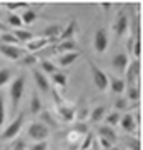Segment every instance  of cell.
<instances>
[{"label":"cell","instance_id":"cell-1","mask_svg":"<svg viewBox=\"0 0 143 150\" xmlns=\"http://www.w3.org/2000/svg\"><path fill=\"white\" fill-rule=\"evenodd\" d=\"M50 92L53 93V100H55V105H57V108H55V113H57V115H55V117L60 118L62 122H75V117H77V105L65 102L55 87H53V90H50Z\"/></svg>","mask_w":143,"mask_h":150},{"label":"cell","instance_id":"cell-2","mask_svg":"<svg viewBox=\"0 0 143 150\" xmlns=\"http://www.w3.org/2000/svg\"><path fill=\"white\" fill-rule=\"evenodd\" d=\"M23 122H25V115H23L22 112H18L17 113V117L7 125V129L4 130V134L0 135V140H2V142L15 140L17 137L20 135V130H22V127H23Z\"/></svg>","mask_w":143,"mask_h":150},{"label":"cell","instance_id":"cell-3","mask_svg":"<svg viewBox=\"0 0 143 150\" xmlns=\"http://www.w3.org/2000/svg\"><path fill=\"white\" fill-rule=\"evenodd\" d=\"M23 90H25V75H18L10 85V100H12V110L17 113V108L20 105V100L23 97Z\"/></svg>","mask_w":143,"mask_h":150},{"label":"cell","instance_id":"cell-4","mask_svg":"<svg viewBox=\"0 0 143 150\" xmlns=\"http://www.w3.org/2000/svg\"><path fill=\"white\" fill-rule=\"evenodd\" d=\"M88 65H90L92 77H93V83H95L97 90L106 92L108 90V75H106L105 72H103V70L93 62V60H88Z\"/></svg>","mask_w":143,"mask_h":150},{"label":"cell","instance_id":"cell-5","mask_svg":"<svg viewBox=\"0 0 143 150\" xmlns=\"http://www.w3.org/2000/svg\"><path fill=\"white\" fill-rule=\"evenodd\" d=\"M27 135L33 142H47V139L50 137V129H47L42 122H33L27 130Z\"/></svg>","mask_w":143,"mask_h":150},{"label":"cell","instance_id":"cell-6","mask_svg":"<svg viewBox=\"0 0 143 150\" xmlns=\"http://www.w3.org/2000/svg\"><path fill=\"white\" fill-rule=\"evenodd\" d=\"M108 45H110V38H108L106 28L98 27L95 30V35H93V50H95L98 55H101V54L106 52Z\"/></svg>","mask_w":143,"mask_h":150},{"label":"cell","instance_id":"cell-7","mask_svg":"<svg viewBox=\"0 0 143 150\" xmlns=\"http://www.w3.org/2000/svg\"><path fill=\"white\" fill-rule=\"evenodd\" d=\"M140 70H142V65H140V60L133 59L130 64H128L127 70H125V83L127 87H133L138 85V80H140Z\"/></svg>","mask_w":143,"mask_h":150},{"label":"cell","instance_id":"cell-8","mask_svg":"<svg viewBox=\"0 0 143 150\" xmlns=\"http://www.w3.org/2000/svg\"><path fill=\"white\" fill-rule=\"evenodd\" d=\"M0 54L8 60L18 62L23 55H27V52H25V48L18 47V45H4V43H0Z\"/></svg>","mask_w":143,"mask_h":150},{"label":"cell","instance_id":"cell-9","mask_svg":"<svg viewBox=\"0 0 143 150\" xmlns=\"http://www.w3.org/2000/svg\"><path fill=\"white\" fill-rule=\"evenodd\" d=\"M53 55H63V54H70V52H78V47L75 40H63V42L53 43L52 45Z\"/></svg>","mask_w":143,"mask_h":150},{"label":"cell","instance_id":"cell-10","mask_svg":"<svg viewBox=\"0 0 143 150\" xmlns=\"http://www.w3.org/2000/svg\"><path fill=\"white\" fill-rule=\"evenodd\" d=\"M48 45H50V42H48L47 38H43V37H33L30 42L25 43V52H27V54H37V52L43 50V48L48 47Z\"/></svg>","mask_w":143,"mask_h":150},{"label":"cell","instance_id":"cell-11","mask_svg":"<svg viewBox=\"0 0 143 150\" xmlns=\"http://www.w3.org/2000/svg\"><path fill=\"white\" fill-rule=\"evenodd\" d=\"M128 64H130V60H128V54H125V52L117 54L115 57H113V60H111V67L115 69V72H117L118 75L125 74V70H127Z\"/></svg>","mask_w":143,"mask_h":150},{"label":"cell","instance_id":"cell-12","mask_svg":"<svg viewBox=\"0 0 143 150\" xmlns=\"http://www.w3.org/2000/svg\"><path fill=\"white\" fill-rule=\"evenodd\" d=\"M128 17L125 12H118L117 15V20H115V23H113V30H115V35L117 37H123L125 33H127L128 30Z\"/></svg>","mask_w":143,"mask_h":150},{"label":"cell","instance_id":"cell-13","mask_svg":"<svg viewBox=\"0 0 143 150\" xmlns=\"http://www.w3.org/2000/svg\"><path fill=\"white\" fill-rule=\"evenodd\" d=\"M38 115H40V120H38V122H42L47 129H53V130L58 129V122H57V117H55V113H53V112L43 108Z\"/></svg>","mask_w":143,"mask_h":150},{"label":"cell","instance_id":"cell-14","mask_svg":"<svg viewBox=\"0 0 143 150\" xmlns=\"http://www.w3.org/2000/svg\"><path fill=\"white\" fill-rule=\"evenodd\" d=\"M87 134H82L80 130H77L73 127V129H70V132L67 134V144H68L70 150H77V147H80V144H82V140H83V137Z\"/></svg>","mask_w":143,"mask_h":150},{"label":"cell","instance_id":"cell-15","mask_svg":"<svg viewBox=\"0 0 143 150\" xmlns=\"http://www.w3.org/2000/svg\"><path fill=\"white\" fill-rule=\"evenodd\" d=\"M33 80H35V83H37L38 90L43 92V93H50V82H48V79L45 77V74H42L38 69L33 70Z\"/></svg>","mask_w":143,"mask_h":150},{"label":"cell","instance_id":"cell-16","mask_svg":"<svg viewBox=\"0 0 143 150\" xmlns=\"http://www.w3.org/2000/svg\"><path fill=\"white\" fill-rule=\"evenodd\" d=\"M108 87H110L111 93H117V95H120V93H123V92H125L127 83H125V80H123L122 77L108 75Z\"/></svg>","mask_w":143,"mask_h":150},{"label":"cell","instance_id":"cell-17","mask_svg":"<svg viewBox=\"0 0 143 150\" xmlns=\"http://www.w3.org/2000/svg\"><path fill=\"white\" fill-rule=\"evenodd\" d=\"M80 55H82V54H80V50H78V52H70V54L58 55V59H57V64H55V65H58V67H70L75 60H78Z\"/></svg>","mask_w":143,"mask_h":150},{"label":"cell","instance_id":"cell-18","mask_svg":"<svg viewBox=\"0 0 143 150\" xmlns=\"http://www.w3.org/2000/svg\"><path fill=\"white\" fill-rule=\"evenodd\" d=\"M118 125H120L125 132H128V134H133V132L137 130V123H135V118H133L132 113H125V115L120 118V123H118Z\"/></svg>","mask_w":143,"mask_h":150},{"label":"cell","instance_id":"cell-19","mask_svg":"<svg viewBox=\"0 0 143 150\" xmlns=\"http://www.w3.org/2000/svg\"><path fill=\"white\" fill-rule=\"evenodd\" d=\"M75 32H77V22L72 20L67 27L62 28V33H60V37H58V42H63V40H73Z\"/></svg>","mask_w":143,"mask_h":150},{"label":"cell","instance_id":"cell-20","mask_svg":"<svg viewBox=\"0 0 143 150\" xmlns=\"http://www.w3.org/2000/svg\"><path fill=\"white\" fill-rule=\"evenodd\" d=\"M98 137L110 140L111 144H115V142H117V139H118L117 132L111 129V127H108V125H101V127H98Z\"/></svg>","mask_w":143,"mask_h":150},{"label":"cell","instance_id":"cell-21","mask_svg":"<svg viewBox=\"0 0 143 150\" xmlns=\"http://www.w3.org/2000/svg\"><path fill=\"white\" fill-rule=\"evenodd\" d=\"M18 15H20V20H22V23H23V25H32L33 22L37 20L38 13L33 10L32 7H28L27 10H23L22 13H18Z\"/></svg>","mask_w":143,"mask_h":150},{"label":"cell","instance_id":"cell-22","mask_svg":"<svg viewBox=\"0 0 143 150\" xmlns=\"http://www.w3.org/2000/svg\"><path fill=\"white\" fill-rule=\"evenodd\" d=\"M105 113H106V107H103V105H98V107L92 108V112L88 113V120H90L92 123L101 122V120L105 118Z\"/></svg>","mask_w":143,"mask_h":150},{"label":"cell","instance_id":"cell-23","mask_svg":"<svg viewBox=\"0 0 143 150\" xmlns=\"http://www.w3.org/2000/svg\"><path fill=\"white\" fill-rule=\"evenodd\" d=\"M30 113H33V115H38V113L43 110V103L42 100H40V95H38L37 92H33L32 93V98H30Z\"/></svg>","mask_w":143,"mask_h":150},{"label":"cell","instance_id":"cell-24","mask_svg":"<svg viewBox=\"0 0 143 150\" xmlns=\"http://www.w3.org/2000/svg\"><path fill=\"white\" fill-rule=\"evenodd\" d=\"M12 33L15 35V38L18 40V43H27V42H30V40L33 38V33L30 32V30H25V28H15Z\"/></svg>","mask_w":143,"mask_h":150},{"label":"cell","instance_id":"cell-25","mask_svg":"<svg viewBox=\"0 0 143 150\" xmlns=\"http://www.w3.org/2000/svg\"><path fill=\"white\" fill-rule=\"evenodd\" d=\"M67 80H68L67 74L60 72V70L57 74L52 75V82H53V85H55V88H65V87H67Z\"/></svg>","mask_w":143,"mask_h":150},{"label":"cell","instance_id":"cell-26","mask_svg":"<svg viewBox=\"0 0 143 150\" xmlns=\"http://www.w3.org/2000/svg\"><path fill=\"white\" fill-rule=\"evenodd\" d=\"M38 64H40V72L42 74H57L58 72V69H57V65H55V62H52V60H38Z\"/></svg>","mask_w":143,"mask_h":150},{"label":"cell","instance_id":"cell-27","mask_svg":"<svg viewBox=\"0 0 143 150\" xmlns=\"http://www.w3.org/2000/svg\"><path fill=\"white\" fill-rule=\"evenodd\" d=\"M120 118H122V113L120 112H111V113H108V115H105V125H108V127H115V125H118L120 123Z\"/></svg>","mask_w":143,"mask_h":150},{"label":"cell","instance_id":"cell-28","mask_svg":"<svg viewBox=\"0 0 143 150\" xmlns=\"http://www.w3.org/2000/svg\"><path fill=\"white\" fill-rule=\"evenodd\" d=\"M125 92H127V100H132V102H138L140 100V88H138V85L127 87Z\"/></svg>","mask_w":143,"mask_h":150},{"label":"cell","instance_id":"cell-29","mask_svg":"<svg viewBox=\"0 0 143 150\" xmlns=\"http://www.w3.org/2000/svg\"><path fill=\"white\" fill-rule=\"evenodd\" d=\"M28 7H30L28 4H5L2 5V8L8 10L10 13H18V10H27Z\"/></svg>","mask_w":143,"mask_h":150},{"label":"cell","instance_id":"cell-30","mask_svg":"<svg viewBox=\"0 0 143 150\" xmlns=\"http://www.w3.org/2000/svg\"><path fill=\"white\" fill-rule=\"evenodd\" d=\"M7 23H8L10 27H13V28H22L23 27V23H22L18 13H8V17H7Z\"/></svg>","mask_w":143,"mask_h":150},{"label":"cell","instance_id":"cell-31","mask_svg":"<svg viewBox=\"0 0 143 150\" xmlns=\"http://www.w3.org/2000/svg\"><path fill=\"white\" fill-rule=\"evenodd\" d=\"M0 40L4 42V45H18V40L15 38V35L12 32L0 33Z\"/></svg>","mask_w":143,"mask_h":150},{"label":"cell","instance_id":"cell-32","mask_svg":"<svg viewBox=\"0 0 143 150\" xmlns=\"http://www.w3.org/2000/svg\"><path fill=\"white\" fill-rule=\"evenodd\" d=\"M12 75H13V74H12V70H10V69H7V67L0 69V87L7 85V83L10 82Z\"/></svg>","mask_w":143,"mask_h":150},{"label":"cell","instance_id":"cell-33","mask_svg":"<svg viewBox=\"0 0 143 150\" xmlns=\"http://www.w3.org/2000/svg\"><path fill=\"white\" fill-rule=\"evenodd\" d=\"M22 65H25V67H30V65H35L38 62V59H37V55L35 54H27V55H23L20 60H18Z\"/></svg>","mask_w":143,"mask_h":150},{"label":"cell","instance_id":"cell-34","mask_svg":"<svg viewBox=\"0 0 143 150\" xmlns=\"http://www.w3.org/2000/svg\"><path fill=\"white\" fill-rule=\"evenodd\" d=\"M132 55L135 57V60H140V57H142V42H140V37H137L135 38V42H133Z\"/></svg>","mask_w":143,"mask_h":150},{"label":"cell","instance_id":"cell-35","mask_svg":"<svg viewBox=\"0 0 143 150\" xmlns=\"http://www.w3.org/2000/svg\"><path fill=\"white\" fill-rule=\"evenodd\" d=\"M92 142H93V134H90V132H88V134L85 135V140H82V144H80L78 149L80 150H88L92 147Z\"/></svg>","mask_w":143,"mask_h":150},{"label":"cell","instance_id":"cell-36","mask_svg":"<svg viewBox=\"0 0 143 150\" xmlns=\"http://www.w3.org/2000/svg\"><path fill=\"white\" fill-rule=\"evenodd\" d=\"M7 118V112H5V102H4V95H0V129L4 127V122Z\"/></svg>","mask_w":143,"mask_h":150},{"label":"cell","instance_id":"cell-37","mask_svg":"<svg viewBox=\"0 0 143 150\" xmlns=\"http://www.w3.org/2000/svg\"><path fill=\"white\" fill-rule=\"evenodd\" d=\"M115 108H117V112L127 110V108H128V100H127V98H123V97H120L117 102H115Z\"/></svg>","mask_w":143,"mask_h":150},{"label":"cell","instance_id":"cell-38","mask_svg":"<svg viewBox=\"0 0 143 150\" xmlns=\"http://www.w3.org/2000/svg\"><path fill=\"white\" fill-rule=\"evenodd\" d=\"M127 145H128V149L130 150H140V140L137 139V137H130V139L127 140Z\"/></svg>","mask_w":143,"mask_h":150},{"label":"cell","instance_id":"cell-39","mask_svg":"<svg viewBox=\"0 0 143 150\" xmlns=\"http://www.w3.org/2000/svg\"><path fill=\"white\" fill-rule=\"evenodd\" d=\"M47 149H48L47 142H35L30 147H27V150H47Z\"/></svg>","mask_w":143,"mask_h":150},{"label":"cell","instance_id":"cell-40","mask_svg":"<svg viewBox=\"0 0 143 150\" xmlns=\"http://www.w3.org/2000/svg\"><path fill=\"white\" fill-rule=\"evenodd\" d=\"M10 150H27V145H25V142H23L22 139L17 137L15 142H13V145L10 147Z\"/></svg>","mask_w":143,"mask_h":150},{"label":"cell","instance_id":"cell-41","mask_svg":"<svg viewBox=\"0 0 143 150\" xmlns=\"http://www.w3.org/2000/svg\"><path fill=\"white\" fill-rule=\"evenodd\" d=\"M103 147L105 150H108V149H111L113 147V144H111L110 140H106V139H101V137H98V147Z\"/></svg>","mask_w":143,"mask_h":150},{"label":"cell","instance_id":"cell-42","mask_svg":"<svg viewBox=\"0 0 143 150\" xmlns=\"http://www.w3.org/2000/svg\"><path fill=\"white\" fill-rule=\"evenodd\" d=\"M101 8H103V10H110L111 5H108V4H103V5H101Z\"/></svg>","mask_w":143,"mask_h":150},{"label":"cell","instance_id":"cell-43","mask_svg":"<svg viewBox=\"0 0 143 150\" xmlns=\"http://www.w3.org/2000/svg\"><path fill=\"white\" fill-rule=\"evenodd\" d=\"M108 150H120L118 147H111V149H108Z\"/></svg>","mask_w":143,"mask_h":150},{"label":"cell","instance_id":"cell-44","mask_svg":"<svg viewBox=\"0 0 143 150\" xmlns=\"http://www.w3.org/2000/svg\"><path fill=\"white\" fill-rule=\"evenodd\" d=\"M2 150H10V147H2Z\"/></svg>","mask_w":143,"mask_h":150},{"label":"cell","instance_id":"cell-45","mask_svg":"<svg viewBox=\"0 0 143 150\" xmlns=\"http://www.w3.org/2000/svg\"><path fill=\"white\" fill-rule=\"evenodd\" d=\"M0 33H2V30H0Z\"/></svg>","mask_w":143,"mask_h":150},{"label":"cell","instance_id":"cell-46","mask_svg":"<svg viewBox=\"0 0 143 150\" xmlns=\"http://www.w3.org/2000/svg\"><path fill=\"white\" fill-rule=\"evenodd\" d=\"M0 150H2V147H0Z\"/></svg>","mask_w":143,"mask_h":150},{"label":"cell","instance_id":"cell-47","mask_svg":"<svg viewBox=\"0 0 143 150\" xmlns=\"http://www.w3.org/2000/svg\"><path fill=\"white\" fill-rule=\"evenodd\" d=\"M88 150H92V149H88Z\"/></svg>","mask_w":143,"mask_h":150}]
</instances>
